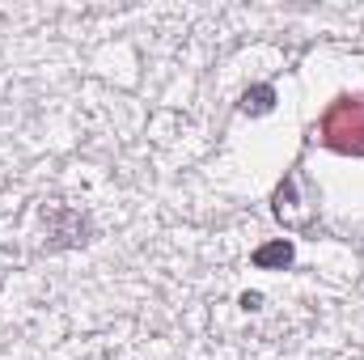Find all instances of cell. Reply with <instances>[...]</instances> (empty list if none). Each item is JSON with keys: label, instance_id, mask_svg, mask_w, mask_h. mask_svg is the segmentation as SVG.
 I'll return each mask as SVG.
<instances>
[{"label": "cell", "instance_id": "6da1fadb", "mask_svg": "<svg viewBox=\"0 0 364 360\" xmlns=\"http://www.w3.org/2000/svg\"><path fill=\"white\" fill-rule=\"evenodd\" d=\"M318 140L339 157H364V93H343L326 106Z\"/></svg>", "mask_w": 364, "mask_h": 360}, {"label": "cell", "instance_id": "7a4b0ae2", "mask_svg": "<svg viewBox=\"0 0 364 360\" xmlns=\"http://www.w3.org/2000/svg\"><path fill=\"white\" fill-rule=\"evenodd\" d=\"M43 221H47V229H51V250H64V246H85L93 233L90 216L85 212H77V208H68V203H51L47 212H43Z\"/></svg>", "mask_w": 364, "mask_h": 360}, {"label": "cell", "instance_id": "3957f363", "mask_svg": "<svg viewBox=\"0 0 364 360\" xmlns=\"http://www.w3.org/2000/svg\"><path fill=\"white\" fill-rule=\"evenodd\" d=\"M292 259H296V246H292L288 238H275V242H267V246L255 250L250 263L259 271H284V268H292Z\"/></svg>", "mask_w": 364, "mask_h": 360}, {"label": "cell", "instance_id": "277c9868", "mask_svg": "<svg viewBox=\"0 0 364 360\" xmlns=\"http://www.w3.org/2000/svg\"><path fill=\"white\" fill-rule=\"evenodd\" d=\"M242 115H272L275 110V85H250L242 93Z\"/></svg>", "mask_w": 364, "mask_h": 360}, {"label": "cell", "instance_id": "5b68a950", "mask_svg": "<svg viewBox=\"0 0 364 360\" xmlns=\"http://www.w3.org/2000/svg\"><path fill=\"white\" fill-rule=\"evenodd\" d=\"M237 305H242L246 314H255V309H263V292H242V297H237Z\"/></svg>", "mask_w": 364, "mask_h": 360}]
</instances>
